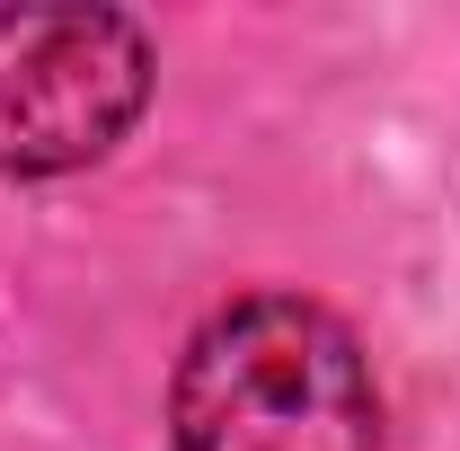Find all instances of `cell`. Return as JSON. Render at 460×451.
<instances>
[{
    "label": "cell",
    "mask_w": 460,
    "mask_h": 451,
    "mask_svg": "<svg viewBox=\"0 0 460 451\" xmlns=\"http://www.w3.org/2000/svg\"><path fill=\"white\" fill-rule=\"evenodd\" d=\"M169 434L177 451H381V390L328 301L248 292L195 328Z\"/></svg>",
    "instance_id": "cell-1"
},
{
    "label": "cell",
    "mask_w": 460,
    "mask_h": 451,
    "mask_svg": "<svg viewBox=\"0 0 460 451\" xmlns=\"http://www.w3.org/2000/svg\"><path fill=\"white\" fill-rule=\"evenodd\" d=\"M151 107V36L124 9H0V177L98 169Z\"/></svg>",
    "instance_id": "cell-2"
}]
</instances>
